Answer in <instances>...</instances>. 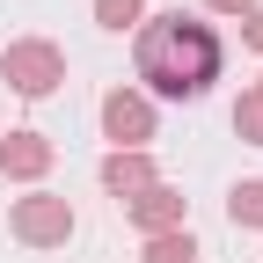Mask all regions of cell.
<instances>
[{
    "instance_id": "1",
    "label": "cell",
    "mask_w": 263,
    "mask_h": 263,
    "mask_svg": "<svg viewBox=\"0 0 263 263\" xmlns=\"http://www.w3.org/2000/svg\"><path fill=\"white\" fill-rule=\"evenodd\" d=\"M132 59H139V81H146L154 95H168V103H197V95L219 81L227 44H219L212 22H197V15L168 8V15H146V22H139Z\"/></svg>"
},
{
    "instance_id": "2",
    "label": "cell",
    "mask_w": 263,
    "mask_h": 263,
    "mask_svg": "<svg viewBox=\"0 0 263 263\" xmlns=\"http://www.w3.org/2000/svg\"><path fill=\"white\" fill-rule=\"evenodd\" d=\"M0 81H8L15 95H51L66 81V51L51 37H15L8 51H0Z\"/></svg>"
},
{
    "instance_id": "3",
    "label": "cell",
    "mask_w": 263,
    "mask_h": 263,
    "mask_svg": "<svg viewBox=\"0 0 263 263\" xmlns=\"http://www.w3.org/2000/svg\"><path fill=\"white\" fill-rule=\"evenodd\" d=\"M15 241H29V249H59L66 234H73V205L66 197H51V190H37V197H15Z\"/></svg>"
},
{
    "instance_id": "4",
    "label": "cell",
    "mask_w": 263,
    "mask_h": 263,
    "mask_svg": "<svg viewBox=\"0 0 263 263\" xmlns=\"http://www.w3.org/2000/svg\"><path fill=\"white\" fill-rule=\"evenodd\" d=\"M103 139H117V154H146L154 139V103L139 88H110L103 95Z\"/></svg>"
},
{
    "instance_id": "5",
    "label": "cell",
    "mask_w": 263,
    "mask_h": 263,
    "mask_svg": "<svg viewBox=\"0 0 263 263\" xmlns=\"http://www.w3.org/2000/svg\"><path fill=\"white\" fill-rule=\"evenodd\" d=\"M183 212H190V197H183L176 183H146V190H132V197H124V219L139 227V234H176Z\"/></svg>"
},
{
    "instance_id": "6",
    "label": "cell",
    "mask_w": 263,
    "mask_h": 263,
    "mask_svg": "<svg viewBox=\"0 0 263 263\" xmlns=\"http://www.w3.org/2000/svg\"><path fill=\"white\" fill-rule=\"evenodd\" d=\"M51 168V139L44 132H8V139H0V176L8 183H37Z\"/></svg>"
},
{
    "instance_id": "7",
    "label": "cell",
    "mask_w": 263,
    "mask_h": 263,
    "mask_svg": "<svg viewBox=\"0 0 263 263\" xmlns=\"http://www.w3.org/2000/svg\"><path fill=\"white\" fill-rule=\"evenodd\" d=\"M146 183H161L146 154H103V190L117 197V205H124V197H132V190H146Z\"/></svg>"
},
{
    "instance_id": "8",
    "label": "cell",
    "mask_w": 263,
    "mask_h": 263,
    "mask_svg": "<svg viewBox=\"0 0 263 263\" xmlns=\"http://www.w3.org/2000/svg\"><path fill=\"white\" fill-rule=\"evenodd\" d=\"M227 219L234 227H263V176H249V183L227 190Z\"/></svg>"
},
{
    "instance_id": "9",
    "label": "cell",
    "mask_w": 263,
    "mask_h": 263,
    "mask_svg": "<svg viewBox=\"0 0 263 263\" xmlns=\"http://www.w3.org/2000/svg\"><path fill=\"white\" fill-rule=\"evenodd\" d=\"M139 263H197L190 227H176V234H146V256H139Z\"/></svg>"
},
{
    "instance_id": "10",
    "label": "cell",
    "mask_w": 263,
    "mask_h": 263,
    "mask_svg": "<svg viewBox=\"0 0 263 263\" xmlns=\"http://www.w3.org/2000/svg\"><path fill=\"white\" fill-rule=\"evenodd\" d=\"M95 22L124 37V29H139V22H146V0H95Z\"/></svg>"
},
{
    "instance_id": "11",
    "label": "cell",
    "mask_w": 263,
    "mask_h": 263,
    "mask_svg": "<svg viewBox=\"0 0 263 263\" xmlns=\"http://www.w3.org/2000/svg\"><path fill=\"white\" fill-rule=\"evenodd\" d=\"M234 132H241L249 146H263V95H256V88L241 95V103H234Z\"/></svg>"
},
{
    "instance_id": "12",
    "label": "cell",
    "mask_w": 263,
    "mask_h": 263,
    "mask_svg": "<svg viewBox=\"0 0 263 263\" xmlns=\"http://www.w3.org/2000/svg\"><path fill=\"white\" fill-rule=\"evenodd\" d=\"M212 15H256V0H205Z\"/></svg>"
},
{
    "instance_id": "13",
    "label": "cell",
    "mask_w": 263,
    "mask_h": 263,
    "mask_svg": "<svg viewBox=\"0 0 263 263\" xmlns=\"http://www.w3.org/2000/svg\"><path fill=\"white\" fill-rule=\"evenodd\" d=\"M241 37H249V44H256V51H263V8H256V15H249V22H241Z\"/></svg>"
},
{
    "instance_id": "14",
    "label": "cell",
    "mask_w": 263,
    "mask_h": 263,
    "mask_svg": "<svg viewBox=\"0 0 263 263\" xmlns=\"http://www.w3.org/2000/svg\"><path fill=\"white\" fill-rule=\"evenodd\" d=\"M256 95H263V81H256Z\"/></svg>"
}]
</instances>
